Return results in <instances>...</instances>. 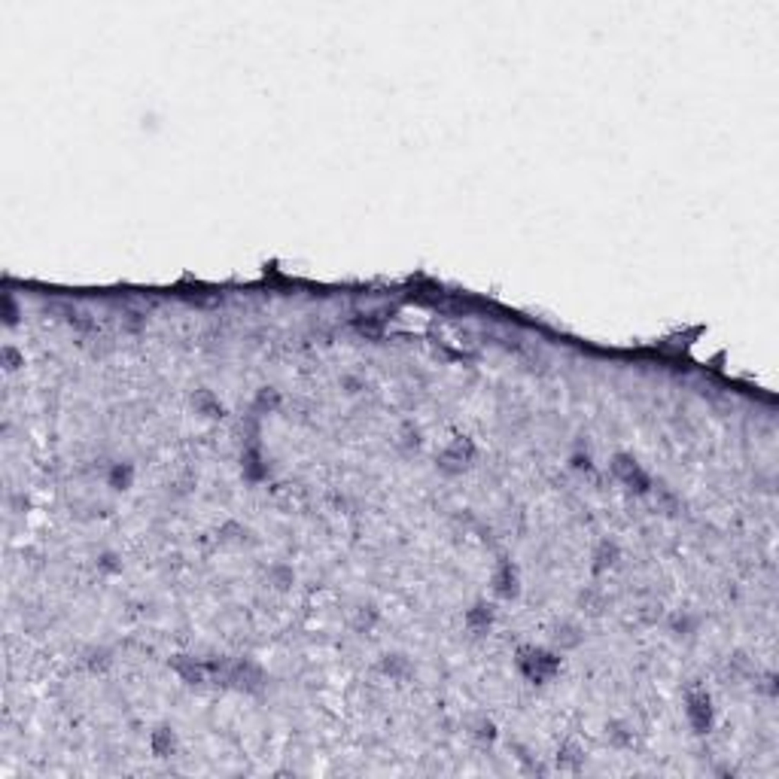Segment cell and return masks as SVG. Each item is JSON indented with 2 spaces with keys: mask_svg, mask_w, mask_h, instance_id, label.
I'll use <instances>...</instances> for the list:
<instances>
[{
  "mask_svg": "<svg viewBox=\"0 0 779 779\" xmlns=\"http://www.w3.org/2000/svg\"><path fill=\"white\" fill-rule=\"evenodd\" d=\"M560 667V658L554 651H545V649H524L518 655V670L527 676L530 682H545L557 673Z\"/></svg>",
  "mask_w": 779,
  "mask_h": 779,
  "instance_id": "obj_1",
  "label": "cell"
},
{
  "mask_svg": "<svg viewBox=\"0 0 779 779\" xmlns=\"http://www.w3.org/2000/svg\"><path fill=\"white\" fill-rule=\"evenodd\" d=\"M685 716L691 727H694L697 734H707L712 727V700L707 691H691L688 694V707H685Z\"/></svg>",
  "mask_w": 779,
  "mask_h": 779,
  "instance_id": "obj_2",
  "label": "cell"
},
{
  "mask_svg": "<svg viewBox=\"0 0 779 779\" xmlns=\"http://www.w3.org/2000/svg\"><path fill=\"white\" fill-rule=\"evenodd\" d=\"M615 475H618L624 484H630V487L649 490V475H645L643 469L636 466V460H630V457H615Z\"/></svg>",
  "mask_w": 779,
  "mask_h": 779,
  "instance_id": "obj_3",
  "label": "cell"
},
{
  "mask_svg": "<svg viewBox=\"0 0 779 779\" xmlns=\"http://www.w3.org/2000/svg\"><path fill=\"white\" fill-rule=\"evenodd\" d=\"M494 591H496V597H505V600H512L514 594H518V569H514L509 560H503L496 567V572H494Z\"/></svg>",
  "mask_w": 779,
  "mask_h": 779,
  "instance_id": "obj_4",
  "label": "cell"
},
{
  "mask_svg": "<svg viewBox=\"0 0 779 779\" xmlns=\"http://www.w3.org/2000/svg\"><path fill=\"white\" fill-rule=\"evenodd\" d=\"M475 454V447H472V442H469V438H457V442L454 445H447L445 451H442V466L445 469H463L469 463V457H472Z\"/></svg>",
  "mask_w": 779,
  "mask_h": 779,
  "instance_id": "obj_5",
  "label": "cell"
},
{
  "mask_svg": "<svg viewBox=\"0 0 779 779\" xmlns=\"http://www.w3.org/2000/svg\"><path fill=\"white\" fill-rule=\"evenodd\" d=\"M152 752L159 755V758H168V755L177 749V737H174L171 727H159V731H152Z\"/></svg>",
  "mask_w": 779,
  "mask_h": 779,
  "instance_id": "obj_6",
  "label": "cell"
},
{
  "mask_svg": "<svg viewBox=\"0 0 779 779\" xmlns=\"http://www.w3.org/2000/svg\"><path fill=\"white\" fill-rule=\"evenodd\" d=\"M490 621H494V612H490V606H484V603L472 606V609H469V615H466V624L472 630H478V634H484V630L490 627Z\"/></svg>",
  "mask_w": 779,
  "mask_h": 779,
  "instance_id": "obj_7",
  "label": "cell"
},
{
  "mask_svg": "<svg viewBox=\"0 0 779 779\" xmlns=\"http://www.w3.org/2000/svg\"><path fill=\"white\" fill-rule=\"evenodd\" d=\"M594 567L597 569H606V567H612L615 560H618V545H615V542H603V545L597 548V557H594Z\"/></svg>",
  "mask_w": 779,
  "mask_h": 779,
  "instance_id": "obj_8",
  "label": "cell"
},
{
  "mask_svg": "<svg viewBox=\"0 0 779 779\" xmlns=\"http://www.w3.org/2000/svg\"><path fill=\"white\" fill-rule=\"evenodd\" d=\"M131 478H134V469L125 463V466H113V472H110V487L116 490H125L131 484Z\"/></svg>",
  "mask_w": 779,
  "mask_h": 779,
  "instance_id": "obj_9",
  "label": "cell"
},
{
  "mask_svg": "<svg viewBox=\"0 0 779 779\" xmlns=\"http://www.w3.org/2000/svg\"><path fill=\"white\" fill-rule=\"evenodd\" d=\"M195 405L201 408V411H208V417H219V414H223V405H219V402L213 399L208 390H201V393L195 396Z\"/></svg>",
  "mask_w": 779,
  "mask_h": 779,
  "instance_id": "obj_10",
  "label": "cell"
},
{
  "mask_svg": "<svg viewBox=\"0 0 779 779\" xmlns=\"http://www.w3.org/2000/svg\"><path fill=\"white\" fill-rule=\"evenodd\" d=\"M384 670L390 676H402V670H408V664H405V658H402V655H387Z\"/></svg>",
  "mask_w": 779,
  "mask_h": 779,
  "instance_id": "obj_11",
  "label": "cell"
},
{
  "mask_svg": "<svg viewBox=\"0 0 779 779\" xmlns=\"http://www.w3.org/2000/svg\"><path fill=\"white\" fill-rule=\"evenodd\" d=\"M3 359H6V369H19V354L12 347H3Z\"/></svg>",
  "mask_w": 779,
  "mask_h": 779,
  "instance_id": "obj_12",
  "label": "cell"
}]
</instances>
